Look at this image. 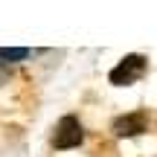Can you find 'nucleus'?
I'll return each instance as SVG.
<instances>
[{
  "label": "nucleus",
  "instance_id": "obj_1",
  "mask_svg": "<svg viewBox=\"0 0 157 157\" xmlns=\"http://www.w3.org/2000/svg\"><path fill=\"white\" fill-rule=\"evenodd\" d=\"M143 70H146V61L140 56H128V58H122L119 67L111 70V82L113 84H131L134 78L143 76Z\"/></svg>",
  "mask_w": 157,
  "mask_h": 157
},
{
  "label": "nucleus",
  "instance_id": "obj_2",
  "mask_svg": "<svg viewBox=\"0 0 157 157\" xmlns=\"http://www.w3.org/2000/svg\"><path fill=\"white\" fill-rule=\"evenodd\" d=\"M82 143V125L76 117H64L56 128V148H73Z\"/></svg>",
  "mask_w": 157,
  "mask_h": 157
},
{
  "label": "nucleus",
  "instance_id": "obj_3",
  "mask_svg": "<svg viewBox=\"0 0 157 157\" xmlns=\"http://www.w3.org/2000/svg\"><path fill=\"white\" fill-rule=\"evenodd\" d=\"M113 131H117L119 137H125V134H140V131H146V117H143V113L122 117V119L113 122Z\"/></svg>",
  "mask_w": 157,
  "mask_h": 157
},
{
  "label": "nucleus",
  "instance_id": "obj_4",
  "mask_svg": "<svg viewBox=\"0 0 157 157\" xmlns=\"http://www.w3.org/2000/svg\"><path fill=\"white\" fill-rule=\"evenodd\" d=\"M0 58L3 61H23V58H29V50H0Z\"/></svg>",
  "mask_w": 157,
  "mask_h": 157
}]
</instances>
